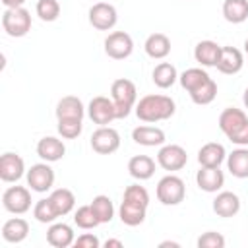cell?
Wrapping results in <instances>:
<instances>
[{
  "label": "cell",
  "instance_id": "obj_11",
  "mask_svg": "<svg viewBox=\"0 0 248 248\" xmlns=\"http://www.w3.org/2000/svg\"><path fill=\"white\" fill-rule=\"evenodd\" d=\"M87 114L99 126H108L112 120H116V108H114L112 99L103 97V95H97V97H93L89 101Z\"/></svg>",
  "mask_w": 248,
  "mask_h": 248
},
{
  "label": "cell",
  "instance_id": "obj_3",
  "mask_svg": "<svg viewBox=\"0 0 248 248\" xmlns=\"http://www.w3.org/2000/svg\"><path fill=\"white\" fill-rule=\"evenodd\" d=\"M2 27L6 35L10 37H25L31 31V14L19 6V8H6L2 14Z\"/></svg>",
  "mask_w": 248,
  "mask_h": 248
},
{
  "label": "cell",
  "instance_id": "obj_12",
  "mask_svg": "<svg viewBox=\"0 0 248 248\" xmlns=\"http://www.w3.org/2000/svg\"><path fill=\"white\" fill-rule=\"evenodd\" d=\"M25 174V163L17 153H4L0 157V178L4 182H17Z\"/></svg>",
  "mask_w": 248,
  "mask_h": 248
},
{
  "label": "cell",
  "instance_id": "obj_26",
  "mask_svg": "<svg viewBox=\"0 0 248 248\" xmlns=\"http://www.w3.org/2000/svg\"><path fill=\"white\" fill-rule=\"evenodd\" d=\"M85 107L81 103L79 97L76 95H66L58 101L56 105V118H81L83 120V114H85Z\"/></svg>",
  "mask_w": 248,
  "mask_h": 248
},
{
  "label": "cell",
  "instance_id": "obj_25",
  "mask_svg": "<svg viewBox=\"0 0 248 248\" xmlns=\"http://www.w3.org/2000/svg\"><path fill=\"white\" fill-rule=\"evenodd\" d=\"M128 172L136 180H149L155 174V161L149 155H134L128 161Z\"/></svg>",
  "mask_w": 248,
  "mask_h": 248
},
{
  "label": "cell",
  "instance_id": "obj_1",
  "mask_svg": "<svg viewBox=\"0 0 248 248\" xmlns=\"http://www.w3.org/2000/svg\"><path fill=\"white\" fill-rule=\"evenodd\" d=\"M174 110L176 105L169 95H145L136 103V116L147 124L167 120L174 114Z\"/></svg>",
  "mask_w": 248,
  "mask_h": 248
},
{
  "label": "cell",
  "instance_id": "obj_39",
  "mask_svg": "<svg viewBox=\"0 0 248 248\" xmlns=\"http://www.w3.org/2000/svg\"><path fill=\"white\" fill-rule=\"evenodd\" d=\"M198 248H223L225 246V236L215 231H207L198 238Z\"/></svg>",
  "mask_w": 248,
  "mask_h": 248
},
{
  "label": "cell",
  "instance_id": "obj_33",
  "mask_svg": "<svg viewBox=\"0 0 248 248\" xmlns=\"http://www.w3.org/2000/svg\"><path fill=\"white\" fill-rule=\"evenodd\" d=\"M215 97H217V83L211 78L207 81H203L200 87H196L194 91H190V99L196 105H209V103H213Z\"/></svg>",
  "mask_w": 248,
  "mask_h": 248
},
{
  "label": "cell",
  "instance_id": "obj_28",
  "mask_svg": "<svg viewBox=\"0 0 248 248\" xmlns=\"http://www.w3.org/2000/svg\"><path fill=\"white\" fill-rule=\"evenodd\" d=\"M151 79H153V83H155L157 87L169 89V87H172V85L178 81V72H176V68H174L170 62H159V64L153 68Z\"/></svg>",
  "mask_w": 248,
  "mask_h": 248
},
{
  "label": "cell",
  "instance_id": "obj_18",
  "mask_svg": "<svg viewBox=\"0 0 248 248\" xmlns=\"http://www.w3.org/2000/svg\"><path fill=\"white\" fill-rule=\"evenodd\" d=\"M132 140L138 145H143V147H157V145L165 143L167 136L157 126H138V128L132 130Z\"/></svg>",
  "mask_w": 248,
  "mask_h": 248
},
{
  "label": "cell",
  "instance_id": "obj_15",
  "mask_svg": "<svg viewBox=\"0 0 248 248\" xmlns=\"http://www.w3.org/2000/svg\"><path fill=\"white\" fill-rule=\"evenodd\" d=\"M64 153H66L64 141L58 140V138H54V136H45V138H41L39 143H37V155H39L43 161H46V163H56V161H60V159L64 157Z\"/></svg>",
  "mask_w": 248,
  "mask_h": 248
},
{
  "label": "cell",
  "instance_id": "obj_24",
  "mask_svg": "<svg viewBox=\"0 0 248 248\" xmlns=\"http://www.w3.org/2000/svg\"><path fill=\"white\" fill-rule=\"evenodd\" d=\"M145 54L153 60H163L170 52V39L165 33H151L143 43Z\"/></svg>",
  "mask_w": 248,
  "mask_h": 248
},
{
  "label": "cell",
  "instance_id": "obj_37",
  "mask_svg": "<svg viewBox=\"0 0 248 248\" xmlns=\"http://www.w3.org/2000/svg\"><path fill=\"white\" fill-rule=\"evenodd\" d=\"M35 12H37V16L43 21L50 23V21H56L58 19V16H60V4H58V0H39L37 6H35Z\"/></svg>",
  "mask_w": 248,
  "mask_h": 248
},
{
  "label": "cell",
  "instance_id": "obj_21",
  "mask_svg": "<svg viewBox=\"0 0 248 248\" xmlns=\"http://www.w3.org/2000/svg\"><path fill=\"white\" fill-rule=\"evenodd\" d=\"M145 213H147V205L130 202V200H122L120 207H118V217L124 225L128 227H138L145 221Z\"/></svg>",
  "mask_w": 248,
  "mask_h": 248
},
{
  "label": "cell",
  "instance_id": "obj_38",
  "mask_svg": "<svg viewBox=\"0 0 248 248\" xmlns=\"http://www.w3.org/2000/svg\"><path fill=\"white\" fill-rule=\"evenodd\" d=\"M122 200H130V202H136V203H141V205H149V192L140 184H130L124 190Z\"/></svg>",
  "mask_w": 248,
  "mask_h": 248
},
{
  "label": "cell",
  "instance_id": "obj_17",
  "mask_svg": "<svg viewBox=\"0 0 248 248\" xmlns=\"http://www.w3.org/2000/svg\"><path fill=\"white\" fill-rule=\"evenodd\" d=\"M46 242L54 248H68L76 242L74 229L66 223H50L46 231Z\"/></svg>",
  "mask_w": 248,
  "mask_h": 248
},
{
  "label": "cell",
  "instance_id": "obj_2",
  "mask_svg": "<svg viewBox=\"0 0 248 248\" xmlns=\"http://www.w3.org/2000/svg\"><path fill=\"white\" fill-rule=\"evenodd\" d=\"M110 99L116 108V118H126L132 108H136L138 101V89L136 83L128 78H118L110 85Z\"/></svg>",
  "mask_w": 248,
  "mask_h": 248
},
{
  "label": "cell",
  "instance_id": "obj_31",
  "mask_svg": "<svg viewBox=\"0 0 248 248\" xmlns=\"http://www.w3.org/2000/svg\"><path fill=\"white\" fill-rule=\"evenodd\" d=\"M89 205H91V209H93V213H95V217L99 219L101 225L112 221V217H114V205H112V200L108 196L99 194V196H95L91 200Z\"/></svg>",
  "mask_w": 248,
  "mask_h": 248
},
{
  "label": "cell",
  "instance_id": "obj_7",
  "mask_svg": "<svg viewBox=\"0 0 248 248\" xmlns=\"http://www.w3.org/2000/svg\"><path fill=\"white\" fill-rule=\"evenodd\" d=\"M105 52L112 60H124L134 52V41L126 31H112L105 39Z\"/></svg>",
  "mask_w": 248,
  "mask_h": 248
},
{
  "label": "cell",
  "instance_id": "obj_8",
  "mask_svg": "<svg viewBox=\"0 0 248 248\" xmlns=\"http://www.w3.org/2000/svg\"><path fill=\"white\" fill-rule=\"evenodd\" d=\"M120 147V134L110 126H99L91 134V149L99 155H110Z\"/></svg>",
  "mask_w": 248,
  "mask_h": 248
},
{
  "label": "cell",
  "instance_id": "obj_35",
  "mask_svg": "<svg viewBox=\"0 0 248 248\" xmlns=\"http://www.w3.org/2000/svg\"><path fill=\"white\" fill-rule=\"evenodd\" d=\"M56 130L64 140H76L83 130V122L81 118H58Z\"/></svg>",
  "mask_w": 248,
  "mask_h": 248
},
{
  "label": "cell",
  "instance_id": "obj_30",
  "mask_svg": "<svg viewBox=\"0 0 248 248\" xmlns=\"http://www.w3.org/2000/svg\"><path fill=\"white\" fill-rule=\"evenodd\" d=\"M223 17L229 23H242L248 19V0H225Z\"/></svg>",
  "mask_w": 248,
  "mask_h": 248
},
{
  "label": "cell",
  "instance_id": "obj_14",
  "mask_svg": "<svg viewBox=\"0 0 248 248\" xmlns=\"http://www.w3.org/2000/svg\"><path fill=\"white\" fill-rule=\"evenodd\" d=\"M244 66V56L238 48L234 46H221V56H219V62H217V70L221 74H227V76H234L242 70Z\"/></svg>",
  "mask_w": 248,
  "mask_h": 248
},
{
  "label": "cell",
  "instance_id": "obj_16",
  "mask_svg": "<svg viewBox=\"0 0 248 248\" xmlns=\"http://www.w3.org/2000/svg\"><path fill=\"white\" fill-rule=\"evenodd\" d=\"M244 124H248V116H246V112L240 110V108L229 107V108H225V110L219 114V128H221V132H223L227 138L232 136L234 132H238Z\"/></svg>",
  "mask_w": 248,
  "mask_h": 248
},
{
  "label": "cell",
  "instance_id": "obj_20",
  "mask_svg": "<svg viewBox=\"0 0 248 248\" xmlns=\"http://www.w3.org/2000/svg\"><path fill=\"white\" fill-rule=\"evenodd\" d=\"M213 211L219 215V217H234L238 211H240V198L234 194V192H219L213 200Z\"/></svg>",
  "mask_w": 248,
  "mask_h": 248
},
{
  "label": "cell",
  "instance_id": "obj_27",
  "mask_svg": "<svg viewBox=\"0 0 248 248\" xmlns=\"http://www.w3.org/2000/svg\"><path fill=\"white\" fill-rule=\"evenodd\" d=\"M227 169L234 178H248V147H238L229 153Z\"/></svg>",
  "mask_w": 248,
  "mask_h": 248
},
{
  "label": "cell",
  "instance_id": "obj_40",
  "mask_svg": "<svg viewBox=\"0 0 248 248\" xmlns=\"http://www.w3.org/2000/svg\"><path fill=\"white\" fill-rule=\"evenodd\" d=\"M74 246H78V248H99L101 242H99V238L93 232H83V234H79L76 238Z\"/></svg>",
  "mask_w": 248,
  "mask_h": 248
},
{
  "label": "cell",
  "instance_id": "obj_45",
  "mask_svg": "<svg viewBox=\"0 0 248 248\" xmlns=\"http://www.w3.org/2000/svg\"><path fill=\"white\" fill-rule=\"evenodd\" d=\"M242 103H244V107L248 108V87H246L244 93H242Z\"/></svg>",
  "mask_w": 248,
  "mask_h": 248
},
{
  "label": "cell",
  "instance_id": "obj_44",
  "mask_svg": "<svg viewBox=\"0 0 248 248\" xmlns=\"http://www.w3.org/2000/svg\"><path fill=\"white\" fill-rule=\"evenodd\" d=\"M159 246H161V248H165V246H174V248H178V242H170V240H165V242H161Z\"/></svg>",
  "mask_w": 248,
  "mask_h": 248
},
{
  "label": "cell",
  "instance_id": "obj_46",
  "mask_svg": "<svg viewBox=\"0 0 248 248\" xmlns=\"http://www.w3.org/2000/svg\"><path fill=\"white\" fill-rule=\"evenodd\" d=\"M244 52L248 54V37H246V41H244Z\"/></svg>",
  "mask_w": 248,
  "mask_h": 248
},
{
  "label": "cell",
  "instance_id": "obj_6",
  "mask_svg": "<svg viewBox=\"0 0 248 248\" xmlns=\"http://www.w3.org/2000/svg\"><path fill=\"white\" fill-rule=\"evenodd\" d=\"M188 163V155H186V149L178 143H163L159 153H157V165L165 170H180L184 169Z\"/></svg>",
  "mask_w": 248,
  "mask_h": 248
},
{
  "label": "cell",
  "instance_id": "obj_43",
  "mask_svg": "<svg viewBox=\"0 0 248 248\" xmlns=\"http://www.w3.org/2000/svg\"><path fill=\"white\" fill-rule=\"evenodd\" d=\"M2 4H4L6 8H19V6L25 4V0H2Z\"/></svg>",
  "mask_w": 248,
  "mask_h": 248
},
{
  "label": "cell",
  "instance_id": "obj_19",
  "mask_svg": "<svg viewBox=\"0 0 248 248\" xmlns=\"http://www.w3.org/2000/svg\"><path fill=\"white\" fill-rule=\"evenodd\" d=\"M219 56H221V46L215 41H209V39L207 41H200L196 45V48H194V58L203 68L217 66Z\"/></svg>",
  "mask_w": 248,
  "mask_h": 248
},
{
  "label": "cell",
  "instance_id": "obj_29",
  "mask_svg": "<svg viewBox=\"0 0 248 248\" xmlns=\"http://www.w3.org/2000/svg\"><path fill=\"white\" fill-rule=\"evenodd\" d=\"M48 200L52 202V205H54L58 217L68 215V213L74 209V205H76V196H74V192L68 190V188H56V190H52L50 196H48Z\"/></svg>",
  "mask_w": 248,
  "mask_h": 248
},
{
  "label": "cell",
  "instance_id": "obj_4",
  "mask_svg": "<svg viewBox=\"0 0 248 248\" xmlns=\"http://www.w3.org/2000/svg\"><path fill=\"white\" fill-rule=\"evenodd\" d=\"M157 200L163 205H178L186 198V186L184 180L176 174H167L157 182Z\"/></svg>",
  "mask_w": 248,
  "mask_h": 248
},
{
  "label": "cell",
  "instance_id": "obj_34",
  "mask_svg": "<svg viewBox=\"0 0 248 248\" xmlns=\"http://www.w3.org/2000/svg\"><path fill=\"white\" fill-rule=\"evenodd\" d=\"M33 217L43 225H50V223H54L58 219V213H56L52 202L48 198H43L33 205Z\"/></svg>",
  "mask_w": 248,
  "mask_h": 248
},
{
  "label": "cell",
  "instance_id": "obj_32",
  "mask_svg": "<svg viewBox=\"0 0 248 248\" xmlns=\"http://www.w3.org/2000/svg\"><path fill=\"white\" fill-rule=\"evenodd\" d=\"M209 79V74L203 70V68H188V70H184L180 76H178V81H180V85L190 93V91H194L196 87H200L203 81H207Z\"/></svg>",
  "mask_w": 248,
  "mask_h": 248
},
{
  "label": "cell",
  "instance_id": "obj_10",
  "mask_svg": "<svg viewBox=\"0 0 248 248\" xmlns=\"http://www.w3.org/2000/svg\"><path fill=\"white\" fill-rule=\"evenodd\" d=\"M118 21V12L108 2H97L89 8V23L99 31H110Z\"/></svg>",
  "mask_w": 248,
  "mask_h": 248
},
{
  "label": "cell",
  "instance_id": "obj_42",
  "mask_svg": "<svg viewBox=\"0 0 248 248\" xmlns=\"http://www.w3.org/2000/svg\"><path fill=\"white\" fill-rule=\"evenodd\" d=\"M103 246H105V248H122L124 244H122V240H118V238H108V240H105Z\"/></svg>",
  "mask_w": 248,
  "mask_h": 248
},
{
  "label": "cell",
  "instance_id": "obj_41",
  "mask_svg": "<svg viewBox=\"0 0 248 248\" xmlns=\"http://www.w3.org/2000/svg\"><path fill=\"white\" fill-rule=\"evenodd\" d=\"M229 140H231L232 143L240 145V147H246V145H248V124H244L238 132H234L232 136H229Z\"/></svg>",
  "mask_w": 248,
  "mask_h": 248
},
{
  "label": "cell",
  "instance_id": "obj_22",
  "mask_svg": "<svg viewBox=\"0 0 248 248\" xmlns=\"http://www.w3.org/2000/svg\"><path fill=\"white\" fill-rule=\"evenodd\" d=\"M223 161H227V151L217 141H209V143L202 145L198 151L200 167H221Z\"/></svg>",
  "mask_w": 248,
  "mask_h": 248
},
{
  "label": "cell",
  "instance_id": "obj_13",
  "mask_svg": "<svg viewBox=\"0 0 248 248\" xmlns=\"http://www.w3.org/2000/svg\"><path fill=\"white\" fill-rule=\"evenodd\" d=\"M196 184L200 190L207 192V194H213V192H219L225 184V174L219 167H202L198 172H196Z\"/></svg>",
  "mask_w": 248,
  "mask_h": 248
},
{
  "label": "cell",
  "instance_id": "obj_5",
  "mask_svg": "<svg viewBox=\"0 0 248 248\" xmlns=\"http://www.w3.org/2000/svg\"><path fill=\"white\" fill-rule=\"evenodd\" d=\"M2 205L8 213L23 215L31 209V192L25 186H10L2 194Z\"/></svg>",
  "mask_w": 248,
  "mask_h": 248
},
{
  "label": "cell",
  "instance_id": "obj_23",
  "mask_svg": "<svg viewBox=\"0 0 248 248\" xmlns=\"http://www.w3.org/2000/svg\"><path fill=\"white\" fill-rule=\"evenodd\" d=\"M29 234V223L21 217H12L2 225V238L10 244H19Z\"/></svg>",
  "mask_w": 248,
  "mask_h": 248
},
{
  "label": "cell",
  "instance_id": "obj_36",
  "mask_svg": "<svg viewBox=\"0 0 248 248\" xmlns=\"http://www.w3.org/2000/svg\"><path fill=\"white\" fill-rule=\"evenodd\" d=\"M74 223H76L79 229H83V231H91V229H95L97 225H101L99 219L95 217L91 205H81V207H78L76 213H74Z\"/></svg>",
  "mask_w": 248,
  "mask_h": 248
},
{
  "label": "cell",
  "instance_id": "obj_9",
  "mask_svg": "<svg viewBox=\"0 0 248 248\" xmlns=\"http://www.w3.org/2000/svg\"><path fill=\"white\" fill-rule=\"evenodd\" d=\"M25 178H27V186L33 190V192H48L54 184V170L52 167L45 161V163H37V165H31V169L25 172Z\"/></svg>",
  "mask_w": 248,
  "mask_h": 248
}]
</instances>
